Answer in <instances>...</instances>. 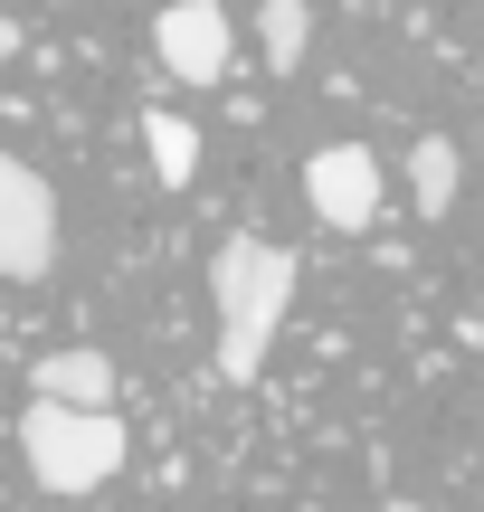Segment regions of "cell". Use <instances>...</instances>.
<instances>
[{
    "label": "cell",
    "mask_w": 484,
    "mask_h": 512,
    "mask_svg": "<svg viewBox=\"0 0 484 512\" xmlns=\"http://www.w3.org/2000/svg\"><path fill=\"white\" fill-rule=\"evenodd\" d=\"M295 247H266V238H228L209 256V304H219V380L247 389L266 370L285 332V304H295Z\"/></svg>",
    "instance_id": "6da1fadb"
},
{
    "label": "cell",
    "mask_w": 484,
    "mask_h": 512,
    "mask_svg": "<svg viewBox=\"0 0 484 512\" xmlns=\"http://www.w3.org/2000/svg\"><path fill=\"white\" fill-rule=\"evenodd\" d=\"M19 456H29L38 494H95V484L124 475V418H114V408L29 399V418H19Z\"/></svg>",
    "instance_id": "7a4b0ae2"
},
{
    "label": "cell",
    "mask_w": 484,
    "mask_h": 512,
    "mask_svg": "<svg viewBox=\"0 0 484 512\" xmlns=\"http://www.w3.org/2000/svg\"><path fill=\"white\" fill-rule=\"evenodd\" d=\"M48 266H57V190L19 152H0V275L38 285Z\"/></svg>",
    "instance_id": "3957f363"
},
{
    "label": "cell",
    "mask_w": 484,
    "mask_h": 512,
    "mask_svg": "<svg viewBox=\"0 0 484 512\" xmlns=\"http://www.w3.org/2000/svg\"><path fill=\"white\" fill-rule=\"evenodd\" d=\"M152 57H162L181 86H228V67H238V29H228L219 0H162V19H152Z\"/></svg>",
    "instance_id": "277c9868"
},
{
    "label": "cell",
    "mask_w": 484,
    "mask_h": 512,
    "mask_svg": "<svg viewBox=\"0 0 484 512\" xmlns=\"http://www.w3.org/2000/svg\"><path fill=\"white\" fill-rule=\"evenodd\" d=\"M304 200H314L323 228L361 238V228L380 219V162H371L361 143H323V152H304Z\"/></svg>",
    "instance_id": "5b68a950"
},
{
    "label": "cell",
    "mask_w": 484,
    "mask_h": 512,
    "mask_svg": "<svg viewBox=\"0 0 484 512\" xmlns=\"http://www.w3.org/2000/svg\"><path fill=\"white\" fill-rule=\"evenodd\" d=\"M114 380L124 370L105 361V351H48V361H29V399H57V408H114Z\"/></svg>",
    "instance_id": "8992f818"
},
{
    "label": "cell",
    "mask_w": 484,
    "mask_h": 512,
    "mask_svg": "<svg viewBox=\"0 0 484 512\" xmlns=\"http://www.w3.org/2000/svg\"><path fill=\"white\" fill-rule=\"evenodd\" d=\"M456 171H466V162H456L447 133H418V143H409V200H418V219H447V209H456Z\"/></svg>",
    "instance_id": "52a82bcc"
},
{
    "label": "cell",
    "mask_w": 484,
    "mask_h": 512,
    "mask_svg": "<svg viewBox=\"0 0 484 512\" xmlns=\"http://www.w3.org/2000/svg\"><path fill=\"white\" fill-rule=\"evenodd\" d=\"M257 48H266L276 76H295L304 48H314V10H304V0H257Z\"/></svg>",
    "instance_id": "ba28073f"
},
{
    "label": "cell",
    "mask_w": 484,
    "mask_h": 512,
    "mask_svg": "<svg viewBox=\"0 0 484 512\" xmlns=\"http://www.w3.org/2000/svg\"><path fill=\"white\" fill-rule=\"evenodd\" d=\"M143 152H152V171H162L171 190H190V181H200V133H190L171 105H152V114H143Z\"/></svg>",
    "instance_id": "9c48e42d"
},
{
    "label": "cell",
    "mask_w": 484,
    "mask_h": 512,
    "mask_svg": "<svg viewBox=\"0 0 484 512\" xmlns=\"http://www.w3.org/2000/svg\"><path fill=\"white\" fill-rule=\"evenodd\" d=\"M10 57H19V29H10V19H0V67H10Z\"/></svg>",
    "instance_id": "30bf717a"
},
{
    "label": "cell",
    "mask_w": 484,
    "mask_h": 512,
    "mask_svg": "<svg viewBox=\"0 0 484 512\" xmlns=\"http://www.w3.org/2000/svg\"><path fill=\"white\" fill-rule=\"evenodd\" d=\"M390 512H428V503H390Z\"/></svg>",
    "instance_id": "8fae6325"
}]
</instances>
